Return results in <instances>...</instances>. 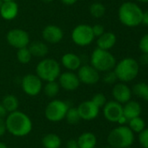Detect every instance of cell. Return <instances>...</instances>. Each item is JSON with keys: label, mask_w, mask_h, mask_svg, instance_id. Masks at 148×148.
Masks as SVG:
<instances>
[{"label": "cell", "mask_w": 148, "mask_h": 148, "mask_svg": "<svg viewBox=\"0 0 148 148\" xmlns=\"http://www.w3.org/2000/svg\"><path fill=\"white\" fill-rule=\"evenodd\" d=\"M28 49L32 56L38 58H44L47 56L49 52V48L44 42L34 41L29 43Z\"/></svg>", "instance_id": "cell-21"}, {"label": "cell", "mask_w": 148, "mask_h": 148, "mask_svg": "<svg viewBox=\"0 0 148 148\" xmlns=\"http://www.w3.org/2000/svg\"><path fill=\"white\" fill-rule=\"evenodd\" d=\"M142 23L148 26V10L143 12V17H142Z\"/></svg>", "instance_id": "cell-40"}, {"label": "cell", "mask_w": 148, "mask_h": 148, "mask_svg": "<svg viewBox=\"0 0 148 148\" xmlns=\"http://www.w3.org/2000/svg\"><path fill=\"white\" fill-rule=\"evenodd\" d=\"M91 101H92L99 108H103V107L106 105V103L107 102V100H106V95H105L104 94H102V93H97V94H95V95L92 96V98Z\"/></svg>", "instance_id": "cell-31"}, {"label": "cell", "mask_w": 148, "mask_h": 148, "mask_svg": "<svg viewBox=\"0 0 148 148\" xmlns=\"http://www.w3.org/2000/svg\"><path fill=\"white\" fill-rule=\"evenodd\" d=\"M142 65H148V54L142 53L140 57V62Z\"/></svg>", "instance_id": "cell-37"}, {"label": "cell", "mask_w": 148, "mask_h": 148, "mask_svg": "<svg viewBox=\"0 0 148 148\" xmlns=\"http://www.w3.org/2000/svg\"><path fill=\"white\" fill-rule=\"evenodd\" d=\"M104 117L110 122H117L123 115V105L116 101H110L103 107Z\"/></svg>", "instance_id": "cell-13"}, {"label": "cell", "mask_w": 148, "mask_h": 148, "mask_svg": "<svg viewBox=\"0 0 148 148\" xmlns=\"http://www.w3.org/2000/svg\"><path fill=\"white\" fill-rule=\"evenodd\" d=\"M92 32H93V35L95 37H99L106 32L104 26L99 23H97V24L92 26Z\"/></svg>", "instance_id": "cell-35"}, {"label": "cell", "mask_w": 148, "mask_h": 148, "mask_svg": "<svg viewBox=\"0 0 148 148\" xmlns=\"http://www.w3.org/2000/svg\"><path fill=\"white\" fill-rule=\"evenodd\" d=\"M91 65L99 72H107L113 70L117 63L114 56L109 51L101 49H95L90 58Z\"/></svg>", "instance_id": "cell-5"}, {"label": "cell", "mask_w": 148, "mask_h": 148, "mask_svg": "<svg viewBox=\"0 0 148 148\" xmlns=\"http://www.w3.org/2000/svg\"><path fill=\"white\" fill-rule=\"evenodd\" d=\"M60 2L65 5H73L78 2V0H60Z\"/></svg>", "instance_id": "cell-42"}, {"label": "cell", "mask_w": 148, "mask_h": 148, "mask_svg": "<svg viewBox=\"0 0 148 148\" xmlns=\"http://www.w3.org/2000/svg\"><path fill=\"white\" fill-rule=\"evenodd\" d=\"M58 82L60 88L66 91H74L78 89L80 85L79 79L76 73L73 71H65L61 73L58 78Z\"/></svg>", "instance_id": "cell-12"}, {"label": "cell", "mask_w": 148, "mask_h": 148, "mask_svg": "<svg viewBox=\"0 0 148 148\" xmlns=\"http://www.w3.org/2000/svg\"><path fill=\"white\" fill-rule=\"evenodd\" d=\"M18 11V4L16 3V1L3 2L0 8V16L6 21H11L17 17Z\"/></svg>", "instance_id": "cell-17"}, {"label": "cell", "mask_w": 148, "mask_h": 148, "mask_svg": "<svg viewBox=\"0 0 148 148\" xmlns=\"http://www.w3.org/2000/svg\"><path fill=\"white\" fill-rule=\"evenodd\" d=\"M61 143L60 137L56 134H47L42 139V145L44 148H59Z\"/></svg>", "instance_id": "cell-23"}, {"label": "cell", "mask_w": 148, "mask_h": 148, "mask_svg": "<svg viewBox=\"0 0 148 148\" xmlns=\"http://www.w3.org/2000/svg\"><path fill=\"white\" fill-rule=\"evenodd\" d=\"M134 133L126 126H120L113 129L108 136L107 142L113 148H125L132 147L134 142Z\"/></svg>", "instance_id": "cell-3"}, {"label": "cell", "mask_w": 148, "mask_h": 148, "mask_svg": "<svg viewBox=\"0 0 148 148\" xmlns=\"http://www.w3.org/2000/svg\"><path fill=\"white\" fill-rule=\"evenodd\" d=\"M106 7L103 3H99V2H96V3H93L90 5L89 7V11H90V14L95 17V18H100L102 17L105 14H106Z\"/></svg>", "instance_id": "cell-28"}, {"label": "cell", "mask_w": 148, "mask_h": 148, "mask_svg": "<svg viewBox=\"0 0 148 148\" xmlns=\"http://www.w3.org/2000/svg\"><path fill=\"white\" fill-rule=\"evenodd\" d=\"M77 144L79 148H95L97 144V138L93 133H83L77 140Z\"/></svg>", "instance_id": "cell-22"}, {"label": "cell", "mask_w": 148, "mask_h": 148, "mask_svg": "<svg viewBox=\"0 0 148 148\" xmlns=\"http://www.w3.org/2000/svg\"><path fill=\"white\" fill-rule=\"evenodd\" d=\"M139 48L142 53L148 54V33L144 35L139 42Z\"/></svg>", "instance_id": "cell-34"}, {"label": "cell", "mask_w": 148, "mask_h": 148, "mask_svg": "<svg viewBox=\"0 0 148 148\" xmlns=\"http://www.w3.org/2000/svg\"><path fill=\"white\" fill-rule=\"evenodd\" d=\"M77 75L80 83H84L85 85H94L98 83L100 79L99 72L91 64L81 65L78 69Z\"/></svg>", "instance_id": "cell-11"}, {"label": "cell", "mask_w": 148, "mask_h": 148, "mask_svg": "<svg viewBox=\"0 0 148 148\" xmlns=\"http://www.w3.org/2000/svg\"><path fill=\"white\" fill-rule=\"evenodd\" d=\"M6 130L15 137L28 135L32 129V122L29 116L21 111L8 114L5 119Z\"/></svg>", "instance_id": "cell-1"}, {"label": "cell", "mask_w": 148, "mask_h": 148, "mask_svg": "<svg viewBox=\"0 0 148 148\" xmlns=\"http://www.w3.org/2000/svg\"><path fill=\"white\" fill-rule=\"evenodd\" d=\"M139 142L143 148H148V128L139 134Z\"/></svg>", "instance_id": "cell-33"}, {"label": "cell", "mask_w": 148, "mask_h": 148, "mask_svg": "<svg viewBox=\"0 0 148 148\" xmlns=\"http://www.w3.org/2000/svg\"><path fill=\"white\" fill-rule=\"evenodd\" d=\"M142 9L133 2H125L119 9V19L127 27H136L142 23Z\"/></svg>", "instance_id": "cell-2"}, {"label": "cell", "mask_w": 148, "mask_h": 148, "mask_svg": "<svg viewBox=\"0 0 148 148\" xmlns=\"http://www.w3.org/2000/svg\"><path fill=\"white\" fill-rule=\"evenodd\" d=\"M132 93L136 96L148 101V84L145 82H139L133 87Z\"/></svg>", "instance_id": "cell-26"}, {"label": "cell", "mask_w": 148, "mask_h": 148, "mask_svg": "<svg viewBox=\"0 0 148 148\" xmlns=\"http://www.w3.org/2000/svg\"><path fill=\"white\" fill-rule=\"evenodd\" d=\"M77 109L81 120L84 121L94 120L99 114V108L92 101H85L81 102Z\"/></svg>", "instance_id": "cell-15"}, {"label": "cell", "mask_w": 148, "mask_h": 148, "mask_svg": "<svg viewBox=\"0 0 148 148\" xmlns=\"http://www.w3.org/2000/svg\"><path fill=\"white\" fill-rule=\"evenodd\" d=\"M69 108V105L65 101L55 99L47 104L44 110V115L48 121L58 122L65 119Z\"/></svg>", "instance_id": "cell-7"}, {"label": "cell", "mask_w": 148, "mask_h": 148, "mask_svg": "<svg viewBox=\"0 0 148 148\" xmlns=\"http://www.w3.org/2000/svg\"><path fill=\"white\" fill-rule=\"evenodd\" d=\"M139 2H141V3H148V0H137Z\"/></svg>", "instance_id": "cell-45"}, {"label": "cell", "mask_w": 148, "mask_h": 148, "mask_svg": "<svg viewBox=\"0 0 148 148\" xmlns=\"http://www.w3.org/2000/svg\"><path fill=\"white\" fill-rule=\"evenodd\" d=\"M2 3H3V1L0 0V8H1V6H2Z\"/></svg>", "instance_id": "cell-47"}, {"label": "cell", "mask_w": 148, "mask_h": 148, "mask_svg": "<svg viewBox=\"0 0 148 148\" xmlns=\"http://www.w3.org/2000/svg\"><path fill=\"white\" fill-rule=\"evenodd\" d=\"M112 94L114 101L123 105L131 100L133 93L132 89L125 82H120L113 86Z\"/></svg>", "instance_id": "cell-16"}, {"label": "cell", "mask_w": 148, "mask_h": 148, "mask_svg": "<svg viewBox=\"0 0 148 148\" xmlns=\"http://www.w3.org/2000/svg\"><path fill=\"white\" fill-rule=\"evenodd\" d=\"M41 1H43V2H44V3H51V2H53L54 0H41Z\"/></svg>", "instance_id": "cell-44"}, {"label": "cell", "mask_w": 148, "mask_h": 148, "mask_svg": "<svg viewBox=\"0 0 148 148\" xmlns=\"http://www.w3.org/2000/svg\"><path fill=\"white\" fill-rule=\"evenodd\" d=\"M65 119L71 125H76L81 121V118L79 116L77 108H69L66 112Z\"/></svg>", "instance_id": "cell-30"}, {"label": "cell", "mask_w": 148, "mask_h": 148, "mask_svg": "<svg viewBox=\"0 0 148 148\" xmlns=\"http://www.w3.org/2000/svg\"><path fill=\"white\" fill-rule=\"evenodd\" d=\"M120 126H125L127 122H128V120H127V118L126 117V116H124V115H122L120 119H119V121H117Z\"/></svg>", "instance_id": "cell-39"}, {"label": "cell", "mask_w": 148, "mask_h": 148, "mask_svg": "<svg viewBox=\"0 0 148 148\" xmlns=\"http://www.w3.org/2000/svg\"><path fill=\"white\" fill-rule=\"evenodd\" d=\"M61 64L68 71H76L82 65V60L75 53H65L61 57Z\"/></svg>", "instance_id": "cell-18"}, {"label": "cell", "mask_w": 148, "mask_h": 148, "mask_svg": "<svg viewBox=\"0 0 148 148\" xmlns=\"http://www.w3.org/2000/svg\"><path fill=\"white\" fill-rule=\"evenodd\" d=\"M7 114H8L7 111H6L5 108L3 107V105L0 103V118H4V117L7 116Z\"/></svg>", "instance_id": "cell-41"}, {"label": "cell", "mask_w": 148, "mask_h": 148, "mask_svg": "<svg viewBox=\"0 0 148 148\" xmlns=\"http://www.w3.org/2000/svg\"><path fill=\"white\" fill-rule=\"evenodd\" d=\"M95 148H96V147H95Z\"/></svg>", "instance_id": "cell-50"}, {"label": "cell", "mask_w": 148, "mask_h": 148, "mask_svg": "<svg viewBox=\"0 0 148 148\" xmlns=\"http://www.w3.org/2000/svg\"><path fill=\"white\" fill-rule=\"evenodd\" d=\"M66 148H79L78 147V144H77V140H71L67 142L66 144Z\"/></svg>", "instance_id": "cell-38"}, {"label": "cell", "mask_w": 148, "mask_h": 148, "mask_svg": "<svg viewBox=\"0 0 148 148\" xmlns=\"http://www.w3.org/2000/svg\"><path fill=\"white\" fill-rule=\"evenodd\" d=\"M60 90V86L57 81L48 82L44 86V93L48 98H55Z\"/></svg>", "instance_id": "cell-25"}, {"label": "cell", "mask_w": 148, "mask_h": 148, "mask_svg": "<svg viewBox=\"0 0 148 148\" xmlns=\"http://www.w3.org/2000/svg\"><path fill=\"white\" fill-rule=\"evenodd\" d=\"M32 58V56L27 47H24L21 49H18L17 51V61L22 64H27L31 62Z\"/></svg>", "instance_id": "cell-29"}, {"label": "cell", "mask_w": 148, "mask_h": 148, "mask_svg": "<svg viewBox=\"0 0 148 148\" xmlns=\"http://www.w3.org/2000/svg\"><path fill=\"white\" fill-rule=\"evenodd\" d=\"M141 112H142V108L138 101L130 100L123 106V115L126 116L128 121L135 117L140 116Z\"/></svg>", "instance_id": "cell-20"}, {"label": "cell", "mask_w": 148, "mask_h": 148, "mask_svg": "<svg viewBox=\"0 0 148 148\" xmlns=\"http://www.w3.org/2000/svg\"><path fill=\"white\" fill-rule=\"evenodd\" d=\"M60 74V64L52 58H44L41 60L36 67V75L45 82L57 81Z\"/></svg>", "instance_id": "cell-6"}, {"label": "cell", "mask_w": 148, "mask_h": 148, "mask_svg": "<svg viewBox=\"0 0 148 148\" xmlns=\"http://www.w3.org/2000/svg\"><path fill=\"white\" fill-rule=\"evenodd\" d=\"M104 148H113V147H111L109 146V147H104Z\"/></svg>", "instance_id": "cell-48"}, {"label": "cell", "mask_w": 148, "mask_h": 148, "mask_svg": "<svg viewBox=\"0 0 148 148\" xmlns=\"http://www.w3.org/2000/svg\"><path fill=\"white\" fill-rule=\"evenodd\" d=\"M0 148H8V147H7L4 143L0 142Z\"/></svg>", "instance_id": "cell-43"}, {"label": "cell", "mask_w": 148, "mask_h": 148, "mask_svg": "<svg viewBox=\"0 0 148 148\" xmlns=\"http://www.w3.org/2000/svg\"><path fill=\"white\" fill-rule=\"evenodd\" d=\"M23 91L29 96H36L43 89V81L34 74L25 75L21 81Z\"/></svg>", "instance_id": "cell-9"}, {"label": "cell", "mask_w": 148, "mask_h": 148, "mask_svg": "<svg viewBox=\"0 0 148 148\" xmlns=\"http://www.w3.org/2000/svg\"><path fill=\"white\" fill-rule=\"evenodd\" d=\"M42 36L44 41L47 43L56 44L62 41L64 37V31L58 25L49 24L43 29Z\"/></svg>", "instance_id": "cell-14"}, {"label": "cell", "mask_w": 148, "mask_h": 148, "mask_svg": "<svg viewBox=\"0 0 148 148\" xmlns=\"http://www.w3.org/2000/svg\"><path fill=\"white\" fill-rule=\"evenodd\" d=\"M94 38L95 36L93 35L92 26L89 24H79L72 29V40L78 46H88L93 42Z\"/></svg>", "instance_id": "cell-8"}, {"label": "cell", "mask_w": 148, "mask_h": 148, "mask_svg": "<svg viewBox=\"0 0 148 148\" xmlns=\"http://www.w3.org/2000/svg\"><path fill=\"white\" fill-rule=\"evenodd\" d=\"M6 41L11 47L18 49L29 45L30 36L29 34L22 29H12L6 34Z\"/></svg>", "instance_id": "cell-10"}, {"label": "cell", "mask_w": 148, "mask_h": 148, "mask_svg": "<svg viewBox=\"0 0 148 148\" xmlns=\"http://www.w3.org/2000/svg\"><path fill=\"white\" fill-rule=\"evenodd\" d=\"M103 81L106 84H114V83H116V82L118 81V78H117V75H116L114 70L113 69V70L105 72Z\"/></svg>", "instance_id": "cell-32"}, {"label": "cell", "mask_w": 148, "mask_h": 148, "mask_svg": "<svg viewBox=\"0 0 148 148\" xmlns=\"http://www.w3.org/2000/svg\"><path fill=\"white\" fill-rule=\"evenodd\" d=\"M128 124H129V128L133 133L140 134V132H142L146 128V122L140 116L129 120Z\"/></svg>", "instance_id": "cell-27"}, {"label": "cell", "mask_w": 148, "mask_h": 148, "mask_svg": "<svg viewBox=\"0 0 148 148\" xmlns=\"http://www.w3.org/2000/svg\"><path fill=\"white\" fill-rule=\"evenodd\" d=\"M125 148H132V147H125Z\"/></svg>", "instance_id": "cell-49"}, {"label": "cell", "mask_w": 148, "mask_h": 148, "mask_svg": "<svg viewBox=\"0 0 148 148\" xmlns=\"http://www.w3.org/2000/svg\"><path fill=\"white\" fill-rule=\"evenodd\" d=\"M3 2H8V1H15V0H2Z\"/></svg>", "instance_id": "cell-46"}, {"label": "cell", "mask_w": 148, "mask_h": 148, "mask_svg": "<svg viewBox=\"0 0 148 148\" xmlns=\"http://www.w3.org/2000/svg\"><path fill=\"white\" fill-rule=\"evenodd\" d=\"M117 42L116 35L113 32H105L103 35L98 37L97 39V48L105 49V50H110L114 47Z\"/></svg>", "instance_id": "cell-19"}, {"label": "cell", "mask_w": 148, "mask_h": 148, "mask_svg": "<svg viewBox=\"0 0 148 148\" xmlns=\"http://www.w3.org/2000/svg\"><path fill=\"white\" fill-rule=\"evenodd\" d=\"M1 104L5 108V110L7 111L8 114L12 113L14 111H17L18 108V106H19V102H18L17 98L13 95H5L3 98Z\"/></svg>", "instance_id": "cell-24"}, {"label": "cell", "mask_w": 148, "mask_h": 148, "mask_svg": "<svg viewBox=\"0 0 148 148\" xmlns=\"http://www.w3.org/2000/svg\"><path fill=\"white\" fill-rule=\"evenodd\" d=\"M6 125H5V120L3 118H0V137L4 135L6 133Z\"/></svg>", "instance_id": "cell-36"}, {"label": "cell", "mask_w": 148, "mask_h": 148, "mask_svg": "<svg viewBox=\"0 0 148 148\" xmlns=\"http://www.w3.org/2000/svg\"><path fill=\"white\" fill-rule=\"evenodd\" d=\"M113 70L119 81L125 83L129 82L138 76L140 63L133 58L126 57L117 62Z\"/></svg>", "instance_id": "cell-4"}]
</instances>
